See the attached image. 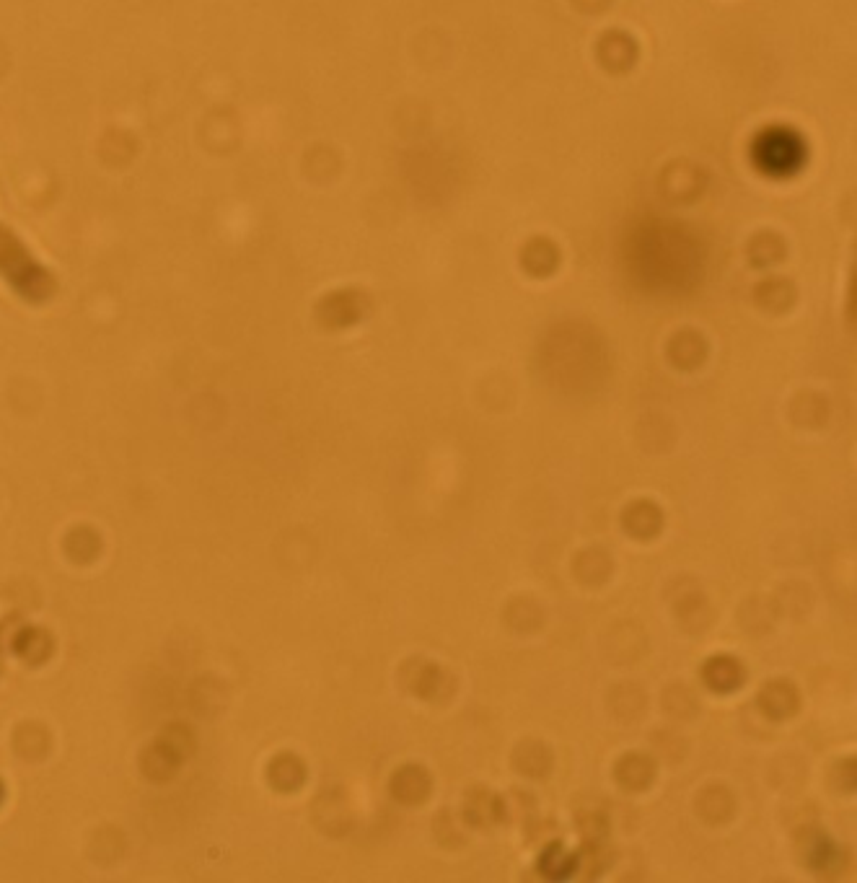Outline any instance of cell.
Listing matches in <instances>:
<instances>
[{
	"mask_svg": "<svg viewBox=\"0 0 857 883\" xmlns=\"http://www.w3.org/2000/svg\"><path fill=\"white\" fill-rule=\"evenodd\" d=\"M404 684L420 697V700H441L451 692V676L435 663L415 658V661L404 663L402 669Z\"/></svg>",
	"mask_w": 857,
	"mask_h": 883,
	"instance_id": "obj_1",
	"label": "cell"
},
{
	"mask_svg": "<svg viewBox=\"0 0 857 883\" xmlns=\"http://www.w3.org/2000/svg\"><path fill=\"white\" fill-rule=\"evenodd\" d=\"M757 705L767 718L785 720L798 710L801 697H798V689L793 684L785 682V679H777V682L764 684L757 697Z\"/></svg>",
	"mask_w": 857,
	"mask_h": 883,
	"instance_id": "obj_2",
	"label": "cell"
},
{
	"mask_svg": "<svg viewBox=\"0 0 857 883\" xmlns=\"http://www.w3.org/2000/svg\"><path fill=\"white\" fill-rule=\"evenodd\" d=\"M702 682L713 692H733L744 684L746 671L741 661L733 656H713L702 663Z\"/></svg>",
	"mask_w": 857,
	"mask_h": 883,
	"instance_id": "obj_3",
	"label": "cell"
},
{
	"mask_svg": "<svg viewBox=\"0 0 857 883\" xmlns=\"http://www.w3.org/2000/svg\"><path fill=\"white\" fill-rule=\"evenodd\" d=\"M391 795L407 806L423 803L430 795V775L417 764H404L402 770H397L391 777Z\"/></svg>",
	"mask_w": 857,
	"mask_h": 883,
	"instance_id": "obj_4",
	"label": "cell"
},
{
	"mask_svg": "<svg viewBox=\"0 0 857 883\" xmlns=\"http://www.w3.org/2000/svg\"><path fill=\"white\" fill-rule=\"evenodd\" d=\"M798 847H801L803 858H806L813 871L824 873L826 868H834L839 863V847L834 845L832 839L824 837L819 829H801L798 832Z\"/></svg>",
	"mask_w": 857,
	"mask_h": 883,
	"instance_id": "obj_5",
	"label": "cell"
},
{
	"mask_svg": "<svg viewBox=\"0 0 857 883\" xmlns=\"http://www.w3.org/2000/svg\"><path fill=\"white\" fill-rule=\"evenodd\" d=\"M622 524L627 529V534H632L635 539H650L656 537L663 526V513L656 503L650 500H635L624 508Z\"/></svg>",
	"mask_w": 857,
	"mask_h": 883,
	"instance_id": "obj_6",
	"label": "cell"
},
{
	"mask_svg": "<svg viewBox=\"0 0 857 883\" xmlns=\"http://www.w3.org/2000/svg\"><path fill=\"white\" fill-rule=\"evenodd\" d=\"M617 783L627 790H643L653 783L656 777V764L645 754H624L614 767Z\"/></svg>",
	"mask_w": 857,
	"mask_h": 883,
	"instance_id": "obj_7",
	"label": "cell"
},
{
	"mask_svg": "<svg viewBox=\"0 0 857 883\" xmlns=\"http://www.w3.org/2000/svg\"><path fill=\"white\" fill-rule=\"evenodd\" d=\"M575 865H578V858H575L573 852L562 845V842H552V845L542 852V858H539V873L552 878V881H560V878L573 873Z\"/></svg>",
	"mask_w": 857,
	"mask_h": 883,
	"instance_id": "obj_8",
	"label": "cell"
},
{
	"mask_svg": "<svg viewBox=\"0 0 857 883\" xmlns=\"http://www.w3.org/2000/svg\"><path fill=\"white\" fill-rule=\"evenodd\" d=\"M467 816L472 824H492L500 819V798L487 790H474L467 801Z\"/></svg>",
	"mask_w": 857,
	"mask_h": 883,
	"instance_id": "obj_9",
	"label": "cell"
}]
</instances>
